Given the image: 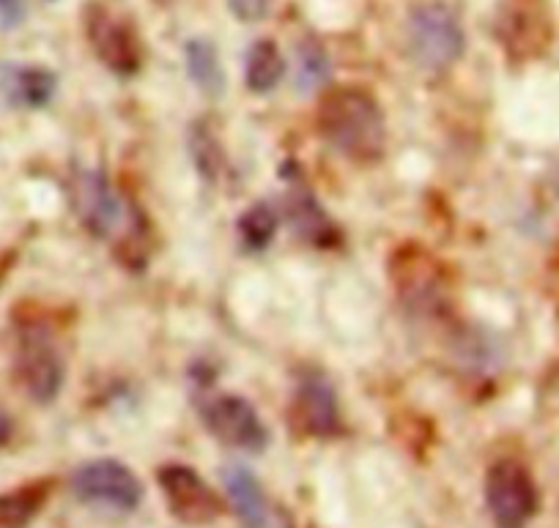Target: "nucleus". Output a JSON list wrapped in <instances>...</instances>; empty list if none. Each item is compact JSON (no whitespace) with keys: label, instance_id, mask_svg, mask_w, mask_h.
<instances>
[{"label":"nucleus","instance_id":"nucleus-1","mask_svg":"<svg viewBox=\"0 0 559 528\" xmlns=\"http://www.w3.org/2000/svg\"><path fill=\"white\" fill-rule=\"evenodd\" d=\"M316 123L321 137L354 165H376L386 154L384 110L370 91H330L321 99Z\"/></svg>","mask_w":559,"mask_h":528},{"label":"nucleus","instance_id":"nucleus-2","mask_svg":"<svg viewBox=\"0 0 559 528\" xmlns=\"http://www.w3.org/2000/svg\"><path fill=\"white\" fill-rule=\"evenodd\" d=\"M483 493L493 528H526L540 509L535 477L515 457H499L488 466Z\"/></svg>","mask_w":559,"mask_h":528},{"label":"nucleus","instance_id":"nucleus-3","mask_svg":"<svg viewBox=\"0 0 559 528\" xmlns=\"http://www.w3.org/2000/svg\"><path fill=\"white\" fill-rule=\"evenodd\" d=\"M408 52L426 72H448L464 52L459 14L444 3H423L408 17Z\"/></svg>","mask_w":559,"mask_h":528},{"label":"nucleus","instance_id":"nucleus-4","mask_svg":"<svg viewBox=\"0 0 559 528\" xmlns=\"http://www.w3.org/2000/svg\"><path fill=\"white\" fill-rule=\"evenodd\" d=\"M69 488L83 504L112 512H134L143 501V482L138 473L112 457L83 463L69 479Z\"/></svg>","mask_w":559,"mask_h":528},{"label":"nucleus","instance_id":"nucleus-5","mask_svg":"<svg viewBox=\"0 0 559 528\" xmlns=\"http://www.w3.org/2000/svg\"><path fill=\"white\" fill-rule=\"evenodd\" d=\"M85 36L94 56L116 74H134L143 67V45L132 20L107 3H91L85 12Z\"/></svg>","mask_w":559,"mask_h":528},{"label":"nucleus","instance_id":"nucleus-6","mask_svg":"<svg viewBox=\"0 0 559 528\" xmlns=\"http://www.w3.org/2000/svg\"><path fill=\"white\" fill-rule=\"evenodd\" d=\"M157 484L163 490L168 512L185 526H212L225 515L223 495L185 463L159 466Z\"/></svg>","mask_w":559,"mask_h":528},{"label":"nucleus","instance_id":"nucleus-7","mask_svg":"<svg viewBox=\"0 0 559 528\" xmlns=\"http://www.w3.org/2000/svg\"><path fill=\"white\" fill-rule=\"evenodd\" d=\"M392 283L403 304L414 312H433L448 299V279L437 257L419 244H406L392 255Z\"/></svg>","mask_w":559,"mask_h":528},{"label":"nucleus","instance_id":"nucleus-8","mask_svg":"<svg viewBox=\"0 0 559 528\" xmlns=\"http://www.w3.org/2000/svg\"><path fill=\"white\" fill-rule=\"evenodd\" d=\"M17 379L36 403H52L63 386V359L45 323H28L20 334Z\"/></svg>","mask_w":559,"mask_h":528},{"label":"nucleus","instance_id":"nucleus-9","mask_svg":"<svg viewBox=\"0 0 559 528\" xmlns=\"http://www.w3.org/2000/svg\"><path fill=\"white\" fill-rule=\"evenodd\" d=\"M203 424L209 433L219 441V444L230 446V449L258 452L266 449L269 444V430L263 419L258 417L255 408L236 395H217L201 408Z\"/></svg>","mask_w":559,"mask_h":528},{"label":"nucleus","instance_id":"nucleus-10","mask_svg":"<svg viewBox=\"0 0 559 528\" xmlns=\"http://www.w3.org/2000/svg\"><path fill=\"white\" fill-rule=\"evenodd\" d=\"M288 419H292L294 433L302 435V439L324 441L341 435V406H337L335 389L324 375L299 379Z\"/></svg>","mask_w":559,"mask_h":528},{"label":"nucleus","instance_id":"nucleus-11","mask_svg":"<svg viewBox=\"0 0 559 528\" xmlns=\"http://www.w3.org/2000/svg\"><path fill=\"white\" fill-rule=\"evenodd\" d=\"M497 36L504 52L526 61L543 52L548 41V17L543 0H502L497 17Z\"/></svg>","mask_w":559,"mask_h":528},{"label":"nucleus","instance_id":"nucleus-12","mask_svg":"<svg viewBox=\"0 0 559 528\" xmlns=\"http://www.w3.org/2000/svg\"><path fill=\"white\" fill-rule=\"evenodd\" d=\"M69 197H72V208L80 223H83V228L99 236V239H107L121 225L123 203L102 172H74L72 184H69Z\"/></svg>","mask_w":559,"mask_h":528},{"label":"nucleus","instance_id":"nucleus-13","mask_svg":"<svg viewBox=\"0 0 559 528\" xmlns=\"http://www.w3.org/2000/svg\"><path fill=\"white\" fill-rule=\"evenodd\" d=\"M286 217L292 230L297 233V239L308 241V244L319 247V250L335 247L341 241V233H337L330 214L319 206V201L305 187H297V190L288 192Z\"/></svg>","mask_w":559,"mask_h":528},{"label":"nucleus","instance_id":"nucleus-14","mask_svg":"<svg viewBox=\"0 0 559 528\" xmlns=\"http://www.w3.org/2000/svg\"><path fill=\"white\" fill-rule=\"evenodd\" d=\"M225 493H228V504L234 506L236 517L245 528H266L272 520V509H269V499L263 493L261 482L252 477L247 468L230 466L223 473Z\"/></svg>","mask_w":559,"mask_h":528},{"label":"nucleus","instance_id":"nucleus-15","mask_svg":"<svg viewBox=\"0 0 559 528\" xmlns=\"http://www.w3.org/2000/svg\"><path fill=\"white\" fill-rule=\"evenodd\" d=\"M52 493V479H34L0 495V528H28L45 509Z\"/></svg>","mask_w":559,"mask_h":528},{"label":"nucleus","instance_id":"nucleus-16","mask_svg":"<svg viewBox=\"0 0 559 528\" xmlns=\"http://www.w3.org/2000/svg\"><path fill=\"white\" fill-rule=\"evenodd\" d=\"M187 74L192 83L209 96H219L225 91V72L217 58V47L206 39H192L185 45Z\"/></svg>","mask_w":559,"mask_h":528},{"label":"nucleus","instance_id":"nucleus-17","mask_svg":"<svg viewBox=\"0 0 559 528\" xmlns=\"http://www.w3.org/2000/svg\"><path fill=\"white\" fill-rule=\"evenodd\" d=\"M283 72H286V63H283V56H280L274 41L261 39L250 47L245 63V80L252 94H269V91L277 88Z\"/></svg>","mask_w":559,"mask_h":528},{"label":"nucleus","instance_id":"nucleus-18","mask_svg":"<svg viewBox=\"0 0 559 528\" xmlns=\"http://www.w3.org/2000/svg\"><path fill=\"white\" fill-rule=\"evenodd\" d=\"M330 56H326L324 45L313 36L302 39L297 45V61H294V85L302 94H310V91H319L321 85L330 77Z\"/></svg>","mask_w":559,"mask_h":528},{"label":"nucleus","instance_id":"nucleus-19","mask_svg":"<svg viewBox=\"0 0 559 528\" xmlns=\"http://www.w3.org/2000/svg\"><path fill=\"white\" fill-rule=\"evenodd\" d=\"M7 94L9 99H14L17 105H45L47 99L56 91V77H52L47 69H36V67H20L7 72Z\"/></svg>","mask_w":559,"mask_h":528},{"label":"nucleus","instance_id":"nucleus-20","mask_svg":"<svg viewBox=\"0 0 559 528\" xmlns=\"http://www.w3.org/2000/svg\"><path fill=\"white\" fill-rule=\"evenodd\" d=\"M190 154L195 159L198 172H201L206 181H214L223 170L225 159H223V148H219L217 134L209 129V123L198 121L195 127L190 129Z\"/></svg>","mask_w":559,"mask_h":528},{"label":"nucleus","instance_id":"nucleus-21","mask_svg":"<svg viewBox=\"0 0 559 528\" xmlns=\"http://www.w3.org/2000/svg\"><path fill=\"white\" fill-rule=\"evenodd\" d=\"M277 233V214L266 203H255L239 219V236L250 250H263Z\"/></svg>","mask_w":559,"mask_h":528},{"label":"nucleus","instance_id":"nucleus-22","mask_svg":"<svg viewBox=\"0 0 559 528\" xmlns=\"http://www.w3.org/2000/svg\"><path fill=\"white\" fill-rule=\"evenodd\" d=\"M228 7L234 17H239L241 23H258V20L269 14L272 0H228Z\"/></svg>","mask_w":559,"mask_h":528},{"label":"nucleus","instance_id":"nucleus-23","mask_svg":"<svg viewBox=\"0 0 559 528\" xmlns=\"http://www.w3.org/2000/svg\"><path fill=\"white\" fill-rule=\"evenodd\" d=\"M0 20L7 25H14L23 20V3L20 0H0Z\"/></svg>","mask_w":559,"mask_h":528},{"label":"nucleus","instance_id":"nucleus-24","mask_svg":"<svg viewBox=\"0 0 559 528\" xmlns=\"http://www.w3.org/2000/svg\"><path fill=\"white\" fill-rule=\"evenodd\" d=\"M9 435H12V419H9L7 413L0 411V446L7 444Z\"/></svg>","mask_w":559,"mask_h":528},{"label":"nucleus","instance_id":"nucleus-25","mask_svg":"<svg viewBox=\"0 0 559 528\" xmlns=\"http://www.w3.org/2000/svg\"><path fill=\"white\" fill-rule=\"evenodd\" d=\"M554 192H557V197H559V167L554 170Z\"/></svg>","mask_w":559,"mask_h":528}]
</instances>
